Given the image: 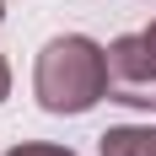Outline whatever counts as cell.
<instances>
[{"mask_svg":"<svg viewBox=\"0 0 156 156\" xmlns=\"http://www.w3.org/2000/svg\"><path fill=\"white\" fill-rule=\"evenodd\" d=\"M0 22H5V0H0Z\"/></svg>","mask_w":156,"mask_h":156,"instance_id":"8992f818","label":"cell"},{"mask_svg":"<svg viewBox=\"0 0 156 156\" xmlns=\"http://www.w3.org/2000/svg\"><path fill=\"white\" fill-rule=\"evenodd\" d=\"M108 97L129 108H156V22L108 43Z\"/></svg>","mask_w":156,"mask_h":156,"instance_id":"7a4b0ae2","label":"cell"},{"mask_svg":"<svg viewBox=\"0 0 156 156\" xmlns=\"http://www.w3.org/2000/svg\"><path fill=\"white\" fill-rule=\"evenodd\" d=\"M97 156H156V124H113L97 135Z\"/></svg>","mask_w":156,"mask_h":156,"instance_id":"3957f363","label":"cell"},{"mask_svg":"<svg viewBox=\"0 0 156 156\" xmlns=\"http://www.w3.org/2000/svg\"><path fill=\"white\" fill-rule=\"evenodd\" d=\"M11 97V65H5V54H0V102Z\"/></svg>","mask_w":156,"mask_h":156,"instance_id":"5b68a950","label":"cell"},{"mask_svg":"<svg viewBox=\"0 0 156 156\" xmlns=\"http://www.w3.org/2000/svg\"><path fill=\"white\" fill-rule=\"evenodd\" d=\"M32 97L54 119H81L108 97V43L86 32H59L38 48L32 65Z\"/></svg>","mask_w":156,"mask_h":156,"instance_id":"6da1fadb","label":"cell"},{"mask_svg":"<svg viewBox=\"0 0 156 156\" xmlns=\"http://www.w3.org/2000/svg\"><path fill=\"white\" fill-rule=\"evenodd\" d=\"M5 156H76L70 145H48V140H22V145H11Z\"/></svg>","mask_w":156,"mask_h":156,"instance_id":"277c9868","label":"cell"}]
</instances>
